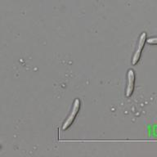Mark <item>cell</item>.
<instances>
[{"label":"cell","instance_id":"1","mask_svg":"<svg viewBox=\"0 0 157 157\" xmlns=\"http://www.w3.org/2000/svg\"><path fill=\"white\" fill-rule=\"evenodd\" d=\"M80 105V100H79L78 98H75V101H74L71 113H70V115H68V117H67V119L65 120V122L63 123V125H62V130H63V131H66V129H68L72 125V124H73L75 120L76 115H78V111H79Z\"/></svg>","mask_w":157,"mask_h":157},{"label":"cell","instance_id":"2","mask_svg":"<svg viewBox=\"0 0 157 157\" xmlns=\"http://www.w3.org/2000/svg\"><path fill=\"white\" fill-rule=\"evenodd\" d=\"M147 34L146 32H142L141 35L139 36L138 41H137V48L135 50L133 56L132 57V66H136L138 61H139L141 56H142V50L144 48L145 44L147 43Z\"/></svg>","mask_w":157,"mask_h":157},{"label":"cell","instance_id":"3","mask_svg":"<svg viewBox=\"0 0 157 157\" xmlns=\"http://www.w3.org/2000/svg\"><path fill=\"white\" fill-rule=\"evenodd\" d=\"M135 84V72L132 69H129L127 72V86L125 89V94L127 98L132 95Z\"/></svg>","mask_w":157,"mask_h":157},{"label":"cell","instance_id":"4","mask_svg":"<svg viewBox=\"0 0 157 157\" xmlns=\"http://www.w3.org/2000/svg\"><path fill=\"white\" fill-rule=\"evenodd\" d=\"M147 43L151 45H157V37H151L147 39Z\"/></svg>","mask_w":157,"mask_h":157}]
</instances>
